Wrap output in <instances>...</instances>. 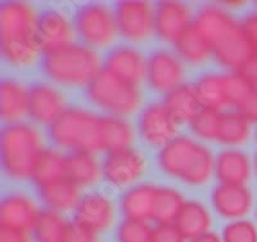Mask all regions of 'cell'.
<instances>
[{"label":"cell","mask_w":257,"mask_h":242,"mask_svg":"<svg viewBox=\"0 0 257 242\" xmlns=\"http://www.w3.org/2000/svg\"><path fill=\"white\" fill-rule=\"evenodd\" d=\"M72 20L80 40L94 50L112 47L118 36L114 8L107 4L88 3L80 6Z\"/></svg>","instance_id":"52a82bcc"},{"label":"cell","mask_w":257,"mask_h":242,"mask_svg":"<svg viewBox=\"0 0 257 242\" xmlns=\"http://www.w3.org/2000/svg\"><path fill=\"white\" fill-rule=\"evenodd\" d=\"M152 242H185V237L174 223L158 224L153 228Z\"/></svg>","instance_id":"f35d334b"},{"label":"cell","mask_w":257,"mask_h":242,"mask_svg":"<svg viewBox=\"0 0 257 242\" xmlns=\"http://www.w3.org/2000/svg\"><path fill=\"white\" fill-rule=\"evenodd\" d=\"M215 164L216 157L212 151L187 135H178L157 155L161 172L190 187L207 184L215 174Z\"/></svg>","instance_id":"7a4b0ae2"},{"label":"cell","mask_w":257,"mask_h":242,"mask_svg":"<svg viewBox=\"0 0 257 242\" xmlns=\"http://www.w3.org/2000/svg\"><path fill=\"white\" fill-rule=\"evenodd\" d=\"M254 170H256V174H257V152H256V155H254Z\"/></svg>","instance_id":"f6af8a7d"},{"label":"cell","mask_w":257,"mask_h":242,"mask_svg":"<svg viewBox=\"0 0 257 242\" xmlns=\"http://www.w3.org/2000/svg\"><path fill=\"white\" fill-rule=\"evenodd\" d=\"M155 11L156 35L164 43L175 44L194 22L192 8L183 2H160Z\"/></svg>","instance_id":"2e32d148"},{"label":"cell","mask_w":257,"mask_h":242,"mask_svg":"<svg viewBox=\"0 0 257 242\" xmlns=\"http://www.w3.org/2000/svg\"><path fill=\"white\" fill-rule=\"evenodd\" d=\"M220 116H221V111L211 110V108H202V111L197 115L196 119L189 124L190 130L199 139L216 142Z\"/></svg>","instance_id":"e575fe53"},{"label":"cell","mask_w":257,"mask_h":242,"mask_svg":"<svg viewBox=\"0 0 257 242\" xmlns=\"http://www.w3.org/2000/svg\"><path fill=\"white\" fill-rule=\"evenodd\" d=\"M64 177H66V156L58 149L47 148L32 177L34 184L36 188H41Z\"/></svg>","instance_id":"836d02e7"},{"label":"cell","mask_w":257,"mask_h":242,"mask_svg":"<svg viewBox=\"0 0 257 242\" xmlns=\"http://www.w3.org/2000/svg\"><path fill=\"white\" fill-rule=\"evenodd\" d=\"M30 89L21 80L7 77L0 85V115L7 124L21 123L29 116Z\"/></svg>","instance_id":"ffe728a7"},{"label":"cell","mask_w":257,"mask_h":242,"mask_svg":"<svg viewBox=\"0 0 257 242\" xmlns=\"http://www.w3.org/2000/svg\"><path fill=\"white\" fill-rule=\"evenodd\" d=\"M222 242H257V229L248 220H234L222 230Z\"/></svg>","instance_id":"8d00e7d4"},{"label":"cell","mask_w":257,"mask_h":242,"mask_svg":"<svg viewBox=\"0 0 257 242\" xmlns=\"http://www.w3.org/2000/svg\"><path fill=\"white\" fill-rule=\"evenodd\" d=\"M193 26L215 50L237 32L242 22H238L221 7L205 6L194 17Z\"/></svg>","instance_id":"9a60e30c"},{"label":"cell","mask_w":257,"mask_h":242,"mask_svg":"<svg viewBox=\"0 0 257 242\" xmlns=\"http://www.w3.org/2000/svg\"><path fill=\"white\" fill-rule=\"evenodd\" d=\"M252 174V164L245 152L226 148L216 156L215 175L221 184L244 186Z\"/></svg>","instance_id":"44dd1931"},{"label":"cell","mask_w":257,"mask_h":242,"mask_svg":"<svg viewBox=\"0 0 257 242\" xmlns=\"http://www.w3.org/2000/svg\"><path fill=\"white\" fill-rule=\"evenodd\" d=\"M40 209L31 196L20 191L7 193L0 205V224L11 229L32 232Z\"/></svg>","instance_id":"e0dca14e"},{"label":"cell","mask_w":257,"mask_h":242,"mask_svg":"<svg viewBox=\"0 0 257 242\" xmlns=\"http://www.w3.org/2000/svg\"><path fill=\"white\" fill-rule=\"evenodd\" d=\"M189 242H222V239L217 234L212 233V232H207V233L202 234V236L197 237V238L192 239Z\"/></svg>","instance_id":"ee69618b"},{"label":"cell","mask_w":257,"mask_h":242,"mask_svg":"<svg viewBox=\"0 0 257 242\" xmlns=\"http://www.w3.org/2000/svg\"><path fill=\"white\" fill-rule=\"evenodd\" d=\"M76 30L63 11L58 8H47L39 13L38 36L44 54L58 52L75 43Z\"/></svg>","instance_id":"4fadbf2b"},{"label":"cell","mask_w":257,"mask_h":242,"mask_svg":"<svg viewBox=\"0 0 257 242\" xmlns=\"http://www.w3.org/2000/svg\"><path fill=\"white\" fill-rule=\"evenodd\" d=\"M180 124L164 105L153 102L142 108L138 116V133L148 147L162 148L178 137Z\"/></svg>","instance_id":"8fae6325"},{"label":"cell","mask_w":257,"mask_h":242,"mask_svg":"<svg viewBox=\"0 0 257 242\" xmlns=\"http://www.w3.org/2000/svg\"><path fill=\"white\" fill-rule=\"evenodd\" d=\"M70 223L58 211L45 209L40 211L32 234L36 242H62Z\"/></svg>","instance_id":"d6a6232c"},{"label":"cell","mask_w":257,"mask_h":242,"mask_svg":"<svg viewBox=\"0 0 257 242\" xmlns=\"http://www.w3.org/2000/svg\"><path fill=\"white\" fill-rule=\"evenodd\" d=\"M118 35L127 43L142 44L156 34L155 6L143 0H125L114 6Z\"/></svg>","instance_id":"ba28073f"},{"label":"cell","mask_w":257,"mask_h":242,"mask_svg":"<svg viewBox=\"0 0 257 242\" xmlns=\"http://www.w3.org/2000/svg\"><path fill=\"white\" fill-rule=\"evenodd\" d=\"M134 138V128L127 119L112 115H102L103 151L108 153L130 148Z\"/></svg>","instance_id":"f1b7e54d"},{"label":"cell","mask_w":257,"mask_h":242,"mask_svg":"<svg viewBox=\"0 0 257 242\" xmlns=\"http://www.w3.org/2000/svg\"><path fill=\"white\" fill-rule=\"evenodd\" d=\"M52 142L61 149L70 152L103 151L102 115L88 108L71 106L48 129Z\"/></svg>","instance_id":"5b68a950"},{"label":"cell","mask_w":257,"mask_h":242,"mask_svg":"<svg viewBox=\"0 0 257 242\" xmlns=\"http://www.w3.org/2000/svg\"><path fill=\"white\" fill-rule=\"evenodd\" d=\"M158 188L160 186L153 183H141L128 188L121 197L123 216L146 222L152 219Z\"/></svg>","instance_id":"7402d4cb"},{"label":"cell","mask_w":257,"mask_h":242,"mask_svg":"<svg viewBox=\"0 0 257 242\" xmlns=\"http://www.w3.org/2000/svg\"><path fill=\"white\" fill-rule=\"evenodd\" d=\"M238 111L242 112L251 123L257 124V88H254L252 91V93L245 100V102L240 106Z\"/></svg>","instance_id":"60d3db41"},{"label":"cell","mask_w":257,"mask_h":242,"mask_svg":"<svg viewBox=\"0 0 257 242\" xmlns=\"http://www.w3.org/2000/svg\"><path fill=\"white\" fill-rule=\"evenodd\" d=\"M211 204L221 218L239 220L252 209L253 196L245 186L220 183L211 192Z\"/></svg>","instance_id":"d6986e66"},{"label":"cell","mask_w":257,"mask_h":242,"mask_svg":"<svg viewBox=\"0 0 257 242\" xmlns=\"http://www.w3.org/2000/svg\"><path fill=\"white\" fill-rule=\"evenodd\" d=\"M256 139H257V134H256Z\"/></svg>","instance_id":"bcb514c9"},{"label":"cell","mask_w":257,"mask_h":242,"mask_svg":"<svg viewBox=\"0 0 257 242\" xmlns=\"http://www.w3.org/2000/svg\"><path fill=\"white\" fill-rule=\"evenodd\" d=\"M174 47L183 62L194 67L202 66L207 63L211 58H215L211 45L199 35L193 25L174 44Z\"/></svg>","instance_id":"4dcf8cb0"},{"label":"cell","mask_w":257,"mask_h":242,"mask_svg":"<svg viewBox=\"0 0 257 242\" xmlns=\"http://www.w3.org/2000/svg\"><path fill=\"white\" fill-rule=\"evenodd\" d=\"M102 70L103 61L98 52L84 44L73 43L44 54L41 59V71L48 82L70 89H86Z\"/></svg>","instance_id":"277c9868"},{"label":"cell","mask_w":257,"mask_h":242,"mask_svg":"<svg viewBox=\"0 0 257 242\" xmlns=\"http://www.w3.org/2000/svg\"><path fill=\"white\" fill-rule=\"evenodd\" d=\"M75 222L96 233L109 229L114 222V205L111 197L103 192H90L82 196L75 210Z\"/></svg>","instance_id":"ac0fdd59"},{"label":"cell","mask_w":257,"mask_h":242,"mask_svg":"<svg viewBox=\"0 0 257 242\" xmlns=\"http://www.w3.org/2000/svg\"><path fill=\"white\" fill-rule=\"evenodd\" d=\"M29 89L30 119L36 125L49 129L68 108L66 96L59 87L50 82H36Z\"/></svg>","instance_id":"7c38bea8"},{"label":"cell","mask_w":257,"mask_h":242,"mask_svg":"<svg viewBox=\"0 0 257 242\" xmlns=\"http://www.w3.org/2000/svg\"><path fill=\"white\" fill-rule=\"evenodd\" d=\"M164 105L180 125L192 123L203 108L197 93L196 85L187 83L166 94L164 98Z\"/></svg>","instance_id":"d4e9b609"},{"label":"cell","mask_w":257,"mask_h":242,"mask_svg":"<svg viewBox=\"0 0 257 242\" xmlns=\"http://www.w3.org/2000/svg\"><path fill=\"white\" fill-rule=\"evenodd\" d=\"M194 85L203 108L224 111L229 107L226 73L206 72Z\"/></svg>","instance_id":"83f0119b"},{"label":"cell","mask_w":257,"mask_h":242,"mask_svg":"<svg viewBox=\"0 0 257 242\" xmlns=\"http://www.w3.org/2000/svg\"><path fill=\"white\" fill-rule=\"evenodd\" d=\"M103 178L109 186L125 190L137 186L147 170V158L139 149L125 148L108 152L102 164Z\"/></svg>","instance_id":"30bf717a"},{"label":"cell","mask_w":257,"mask_h":242,"mask_svg":"<svg viewBox=\"0 0 257 242\" xmlns=\"http://www.w3.org/2000/svg\"><path fill=\"white\" fill-rule=\"evenodd\" d=\"M66 177L80 188L94 187L103 178L99 160L89 152H70L66 156Z\"/></svg>","instance_id":"cb8c5ba5"},{"label":"cell","mask_w":257,"mask_h":242,"mask_svg":"<svg viewBox=\"0 0 257 242\" xmlns=\"http://www.w3.org/2000/svg\"><path fill=\"white\" fill-rule=\"evenodd\" d=\"M251 124L238 110L221 111L216 143L228 147L242 146L251 137Z\"/></svg>","instance_id":"f546056e"},{"label":"cell","mask_w":257,"mask_h":242,"mask_svg":"<svg viewBox=\"0 0 257 242\" xmlns=\"http://www.w3.org/2000/svg\"><path fill=\"white\" fill-rule=\"evenodd\" d=\"M0 242H30L27 232L11 229V228H0Z\"/></svg>","instance_id":"7bdbcfd3"},{"label":"cell","mask_w":257,"mask_h":242,"mask_svg":"<svg viewBox=\"0 0 257 242\" xmlns=\"http://www.w3.org/2000/svg\"><path fill=\"white\" fill-rule=\"evenodd\" d=\"M41 201L50 210L62 211L76 210L81 201V188L67 177L38 188Z\"/></svg>","instance_id":"603a6c76"},{"label":"cell","mask_w":257,"mask_h":242,"mask_svg":"<svg viewBox=\"0 0 257 242\" xmlns=\"http://www.w3.org/2000/svg\"><path fill=\"white\" fill-rule=\"evenodd\" d=\"M103 68L117 79L141 87L147 76V57L130 44H121L105 54Z\"/></svg>","instance_id":"5bb4252c"},{"label":"cell","mask_w":257,"mask_h":242,"mask_svg":"<svg viewBox=\"0 0 257 242\" xmlns=\"http://www.w3.org/2000/svg\"><path fill=\"white\" fill-rule=\"evenodd\" d=\"M148 87L156 93L169 94L185 84V64L178 53L167 48H157L147 57Z\"/></svg>","instance_id":"9c48e42d"},{"label":"cell","mask_w":257,"mask_h":242,"mask_svg":"<svg viewBox=\"0 0 257 242\" xmlns=\"http://www.w3.org/2000/svg\"><path fill=\"white\" fill-rule=\"evenodd\" d=\"M174 224L178 227L185 239L197 238L210 232L212 227V216L210 210L199 201H185Z\"/></svg>","instance_id":"484cf974"},{"label":"cell","mask_w":257,"mask_h":242,"mask_svg":"<svg viewBox=\"0 0 257 242\" xmlns=\"http://www.w3.org/2000/svg\"><path fill=\"white\" fill-rule=\"evenodd\" d=\"M254 53L256 50L251 40L245 34L243 26H240L228 41H225L222 45L213 50V56L222 67L238 71Z\"/></svg>","instance_id":"4316f807"},{"label":"cell","mask_w":257,"mask_h":242,"mask_svg":"<svg viewBox=\"0 0 257 242\" xmlns=\"http://www.w3.org/2000/svg\"><path fill=\"white\" fill-rule=\"evenodd\" d=\"M235 72L239 73L249 85L257 88V52L254 53L251 58L247 59L243 63L242 67L238 71H235Z\"/></svg>","instance_id":"ab89813d"},{"label":"cell","mask_w":257,"mask_h":242,"mask_svg":"<svg viewBox=\"0 0 257 242\" xmlns=\"http://www.w3.org/2000/svg\"><path fill=\"white\" fill-rule=\"evenodd\" d=\"M39 12L25 2H7L0 7L2 57L9 67H34L44 53L38 36Z\"/></svg>","instance_id":"6da1fadb"},{"label":"cell","mask_w":257,"mask_h":242,"mask_svg":"<svg viewBox=\"0 0 257 242\" xmlns=\"http://www.w3.org/2000/svg\"><path fill=\"white\" fill-rule=\"evenodd\" d=\"M47 151L44 137L31 123L7 124L2 130V168L13 182L32 181L43 153Z\"/></svg>","instance_id":"3957f363"},{"label":"cell","mask_w":257,"mask_h":242,"mask_svg":"<svg viewBox=\"0 0 257 242\" xmlns=\"http://www.w3.org/2000/svg\"><path fill=\"white\" fill-rule=\"evenodd\" d=\"M62 242H99L98 233L77 222H71Z\"/></svg>","instance_id":"74e56055"},{"label":"cell","mask_w":257,"mask_h":242,"mask_svg":"<svg viewBox=\"0 0 257 242\" xmlns=\"http://www.w3.org/2000/svg\"><path fill=\"white\" fill-rule=\"evenodd\" d=\"M256 215H257V214H256Z\"/></svg>","instance_id":"7dc6e473"},{"label":"cell","mask_w":257,"mask_h":242,"mask_svg":"<svg viewBox=\"0 0 257 242\" xmlns=\"http://www.w3.org/2000/svg\"><path fill=\"white\" fill-rule=\"evenodd\" d=\"M242 26L249 40H251L254 50L257 52V12L249 13V15L245 16L242 22Z\"/></svg>","instance_id":"b9f144b4"},{"label":"cell","mask_w":257,"mask_h":242,"mask_svg":"<svg viewBox=\"0 0 257 242\" xmlns=\"http://www.w3.org/2000/svg\"><path fill=\"white\" fill-rule=\"evenodd\" d=\"M185 204L184 196L176 188L160 186L153 209L152 220L158 224H171L175 223L179 213Z\"/></svg>","instance_id":"1f68e13d"},{"label":"cell","mask_w":257,"mask_h":242,"mask_svg":"<svg viewBox=\"0 0 257 242\" xmlns=\"http://www.w3.org/2000/svg\"><path fill=\"white\" fill-rule=\"evenodd\" d=\"M85 96L90 105L107 115L125 119L137 114L143 105L141 87L117 79L104 68L85 89Z\"/></svg>","instance_id":"8992f818"},{"label":"cell","mask_w":257,"mask_h":242,"mask_svg":"<svg viewBox=\"0 0 257 242\" xmlns=\"http://www.w3.org/2000/svg\"><path fill=\"white\" fill-rule=\"evenodd\" d=\"M153 228L146 220L125 218L116 229L117 242H152Z\"/></svg>","instance_id":"d590c367"}]
</instances>
